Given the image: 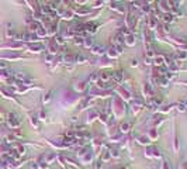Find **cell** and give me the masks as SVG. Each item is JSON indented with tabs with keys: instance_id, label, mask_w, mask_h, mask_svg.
<instances>
[{
	"instance_id": "obj_3",
	"label": "cell",
	"mask_w": 187,
	"mask_h": 169,
	"mask_svg": "<svg viewBox=\"0 0 187 169\" xmlns=\"http://www.w3.org/2000/svg\"><path fill=\"white\" fill-rule=\"evenodd\" d=\"M9 121H10L11 126H18V120H16V116H14V114H10Z\"/></svg>"
},
{
	"instance_id": "obj_1",
	"label": "cell",
	"mask_w": 187,
	"mask_h": 169,
	"mask_svg": "<svg viewBox=\"0 0 187 169\" xmlns=\"http://www.w3.org/2000/svg\"><path fill=\"white\" fill-rule=\"evenodd\" d=\"M125 42L128 44V45H132V44L135 42V37L132 34H127V39H125Z\"/></svg>"
},
{
	"instance_id": "obj_10",
	"label": "cell",
	"mask_w": 187,
	"mask_h": 169,
	"mask_svg": "<svg viewBox=\"0 0 187 169\" xmlns=\"http://www.w3.org/2000/svg\"><path fill=\"white\" fill-rule=\"evenodd\" d=\"M83 44H84L86 47H90L91 44H93V41H91V38H87V41H84V42H83Z\"/></svg>"
},
{
	"instance_id": "obj_20",
	"label": "cell",
	"mask_w": 187,
	"mask_h": 169,
	"mask_svg": "<svg viewBox=\"0 0 187 169\" xmlns=\"http://www.w3.org/2000/svg\"><path fill=\"white\" fill-rule=\"evenodd\" d=\"M118 169H125V168H118Z\"/></svg>"
},
{
	"instance_id": "obj_11",
	"label": "cell",
	"mask_w": 187,
	"mask_h": 169,
	"mask_svg": "<svg viewBox=\"0 0 187 169\" xmlns=\"http://www.w3.org/2000/svg\"><path fill=\"white\" fill-rule=\"evenodd\" d=\"M149 23H151V26H152V27H155V26H156V18H155V17H152Z\"/></svg>"
},
{
	"instance_id": "obj_19",
	"label": "cell",
	"mask_w": 187,
	"mask_h": 169,
	"mask_svg": "<svg viewBox=\"0 0 187 169\" xmlns=\"http://www.w3.org/2000/svg\"><path fill=\"white\" fill-rule=\"evenodd\" d=\"M78 2H80V3H83V2H84V0H78Z\"/></svg>"
},
{
	"instance_id": "obj_9",
	"label": "cell",
	"mask_w": 187,
	"mask_h": 169,
	"mask_svg": "<svg viewBox=\"0 0 187 169\" xmlns=\"http://www.w3.org/2000/svg\"><path fill=\"white\" fill-rule=\"evenodd\" d=\"M30 48H31V49H41V45H37V44H31Z\"/></svg>"
},
{
	"instance_id": "obj_15",
	"label": "cell",
	"mask_w": 187,
	"mask_h": 169,
	"mask_svg": "<svg viewBox=\"0 0 187 169\" xmlns=\"http://www.w3.org/2000/svg\"><path fill=\"white\" fill-rule=\"evenodd\" d=\"M89 11V9H80L79 10V13H87Z\"/></svg>"
},
{
	"instance_id": "obj_16",
	"label": "cell",
	"mask_w": 187,
	"mask_h": 169,
	"mask_svg": "<svg viewBox=\"0 0 187 169\" xmlns=\"http://www.w3.org/2000/svg\"><path fill=\"white\" fill-rule=\"evenodd\" d=\"M141 142H144V144H148V139H146V138H141Z\"/></svg>"
},
{
	"instance_id": "obj_18",
	"label": "cell",
	"mask_w": 187,
	"mask_h": 169,
	"mask_svg": "<svg viewBox=\"0 0 187 169\" xmlns=\"http://www.w3.org/2000/svg\"><path fill=\"white\" fill-rule=\"evenodd\" d=\"M122 128H124V131H127V128H128V124H124V126H122Z\"/></svg>"
},
{
	"instance_id": "obj_8",
	"label": "cell",
	"mask_w": 187,
	"mask_h": 169,
	"mask_svg": "<svg viewBox=\"0 0 187 169\" xmlns=\"http://www.w3.org/2000/svg\"><path fill=\"white\" fill-rule=\"evenodd\" d=\"M7 64L6 62H3V61H0V69H7Z\"/></svg>"
},
{
	"instance_id": "obj_13",
	"label": "cell",
	"mask_w": 187,
	"mask_h": 169,
	"mask_svg": "<svg viewBox=\"0 0 187 169\" xmlns=\"http://www.w3.org/2000/svg\"><path fill=\"white\" fill-rule=\"evenodd\" d=\"M73 59H75V58H73L72 55H66V56H65V61H68V62H69V61H73Z\"/></svg>"
},
{
	"instance_id": "obj_12",
	"label": "cell",
	"mask_w": 187,
	"mask_h": 169,
	"mask_svg": "<svg viewBox=\"0 0 187 169\" xmlns=\"http://www.w3.org/2000/svg\"><path fill=\"white\" fill-rule=\"evenodd\" d=\"M38 34L39 35H45V30H44L42 27H39V28H38Z\"/></svg>"
},
{
	"instance_id": "obj_17",
	"label": "cell",
	"mask_w": 187,
	"mask_h": 169,
	"mask_svg": "<svg viewBox=\"0 0 187 169\" xmlns=\"http://www.w3.org/2000/svg\"><path fill=\"white\" fill-rule=\"evenodd\" d=\"M113 155H114V156H118V152L115 151V149H113Z\"/></svg>"
},
{
	"instance_id": "obj_5",
	"label": "cell",
	"mask_w": 187,
	"mask_h": 169,
	"mask_svg": "<svg viewBox=\"0 0 187 169\" xmlns=\"http://www.w3.org/2000/svg\"><path fill=\"white\" fill-rule=\"evenodd\" d=\"M113 78L115 79L117 82H120V80L122 79V74H121V72H115V74H113Z\"/></svg>"
},
{
	"instance_id": "obj_6",
	"label": "cell",
	"mask_w": 187,
	"mask_h": 169,
	"mask_svg": "<svg viewBox=\"0 0 187 169\" xmlns=\"http://www.w3.org/2000/svg\"><path fill=\"white\" fill-rule=\"evenodd\" d=\"M103 49H104V48L103 47H94L93 48V52H94V54H99V55H100V54H103Z\"/></svg>"
},
{
	"instance_id": "obj_4",
	"label": "cell",
	"mask_w": 187,
	"mask_h": 169,
	"mask_svg": "<svg viewBox=\"0 0 187 169\" xmlns=\"http://www.w3.org/2000/svg\"><path fill=\"white\" fill-rule=\"evenodd\" d=\"M86 27H87V30L90 31V33H94V31H96V28H97L96 24H91V23H89Z\"/></svg>"
},
{
	"instance_id": "obj_7",
	"label": "cell",
	"mask_w": 187,
	"mask_h": 169,
	"mask_svg": "<svg viewBox=\"0 0 187 169\" xmlns=\"http://www.w3.org/2000/svg\"><path fill=\"white\" fill-rule=\"evenodd\" d=\"M38 28H39V26H38V23H31V24H30V30L35 31V30H38Z\"/></svg>"
},
{
	"instance_id": "obj_2",
	"label": "cell",
	"mask_w": 187,
	"mask_h": 169,
	"mask_svg": "<svg viewBox=\"0 0 187 169\" xmlns=\"http://www.w3.org/2000/svg\"><path fill=\"white\" fill-rule=\"evenodd\" d=\"M111 76H113V75L109 74V72H101V75H100L101 80H109V79H111Z\"/></svg>"
},
{
	"instance_id": "obj_14",
	"label": "cell",
	"mask_w": 187,
	"mask_h": 169,
	"mask_svg": "<svg viewBox=\"0 0 187 169\" xmlns=\"http://www.w3.org/2000/svg\"><path fill=\"white\" fill-rule=\"evenodd\" d=\"M166 21H172V16L170 14H165V17H163Z\"/></svg>"
}]
</instances>
